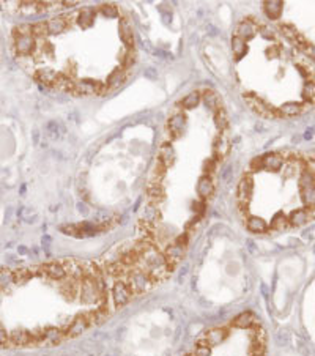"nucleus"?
<instances>
[{
  "instance_id": "4",
  "label": "nucleus",
  "mask_w": 315,
  "mask_h": 356,
  "mask_svg": "<svg viewBox=\"0 0 315 356\" xmlns=\"http://www.w3.org/2000/svg\"><path fill=\"white\" fill-rule=\"evenodd\" d=\"M246 229L255 235H263L270 232L267 219L262 216H257V214H249V216L246 218Z\"/></svg>"
},
{
  "instance_id": "2",
  "label": "nucleus",
  "mask_w": 315,
  "mask_h": 356,
  "mask_svg": "<svg viewBox=\"0 0 315 356\" xmlns=\"http://www.w3.org/2000/svg\"><path fill=\"white\" fill-rule=\"evenodd\" d=\"M132 296L134 295H132V292L129 290L125 279L114 280V284L111 287V300H112L114 308H123V306H126L131 301Z\"/></svg>"
},
{
  "instance_id": "7",
  "label": "nucleus",
  "mask_w": 315,
  "mask_h": 356,
  "mask_svg": "<svg viewBox=\"0 0 315 356\" xmlns=\"http://www.w3.org/2000/svg\"><path fill=\"white\" fill-rule=\"evenodd\" d=\"M257 318L254 314L251 312H243V314H239L238 317L234 318V321H232V325H234L235 328L238 329H251L254 326H257Z\"/></svg>"
},
{
  "instance_id": "3",
  "label": "nucleus",
  "mask_w": 315,
  "mask_h": 356,
  "mask_svg": "<svg viewBox=\"0 0 315 356\" xmlns=\"http://www.w3.org/2000/svg\"><path fill=\"white\" fill-rule=\"evenodd\" d=\"M90 326V321H88V318L85 317V314H79V316H76L74 317L68 325H66L65 328H63V331H65V334H66V337H76V336H79V334H82L84 333V331H87Z\"/></svg>"
},
{
  "instance_id": "9",
  "label": "nucleus",
  "mask_w": 315,
  "mask_h": 356,
  "mask_svg": "<svg viewBox=\"0 0 315 356\" xmlns=\"http://www.w3.org/2000/svg\"><path fill=\"white\" fill-rule=\"evenodd\" d=\"M211 355V347L210 345H196V350L193 356H210Z\"/></svg>"
},
{
  "instance_id": "10",
  "label": "nucleus",
  "mask_w": 315,
  "mask_h": 356,
  "mask_svg": "<svg viewBox=\"0 0 315 356\" xmlns=\"http://www.w3.org/2000/svg\"><path fill=\"white\" fill-rule=\"evenodd\" d=\"M312 5H314V8H315V2H312ZM314 43H315V38H312V40H311V41H308V43H306V44H303V46L300 47V51H301V52L304 54V51H306V49H308L309 46H312ZM308 57H309V59H314V60H315V47H314L312 51H311V52L308 54Z\"/></svg>"
},
{
  "instance_id": "5",
  "label": "nucleus",
  "mask_w": 315,
  "mask_h": 356,
  "mask_svg": "<svg viewBox=\"0 0 315 356\" xmlns=\"http://www.w3.org/2000/svg\"><path fill=\"white\" fill-rule=\"evenodd\" d=\"M214 193V183L210 173H203L197 181V194L200 197V200H206L208 197H211Z\"/></svg>"
},
{
  "instance_id": "6",
  "label": "nucleus",
  "mask_w": 315,
  "mask_h": 356,
  "mask_svg": "<svg viewBox=\"0 0 315 356\" xmlns=\"http://www.w3.org/2000/svg\"><path fill=\"white\" fill-rule=\"evenodd\" d=\"M185 249H186L185 246H180L177 243L167 244V247H165V251H164V257H165V260L169 262V265L172 268L185 257Z\"/></svg>"
},
{
  "instance_id": "8",
  "label": "nucleus",
  "mask_w": 315,
  "mask_h": 356,
  "mask_svg": "<svg viewBox=\"0 0 315 356\" xmlns=\"http://www.w3.org/2000/svg\"><path fill=\"white\" fill-rule=\"evenodd\" d=\"M227 334H229V331L226 328H214V329L208 331V333H205L203 336L210 345H219L227 339Z\"/></svg>"
},
{
  "instance_id": "1",
  "label": "nucleus",
  "mask_w": 315,
  "mask_h": 356,
  "mask_svg": "<svg viewBox=\"0 0 315 356\" xmlns=\"http://www.w3.org/2000/svg\"><path fill=\"white\" fill-rule=\"evenodd\" d=\"M125 282L128 284L132 295H142V293L150 290V288L155 285L150 275H148L145 270L139 268V267H132L126 271Z\"/></svg>"
},
{
  "instance_id": "11",
  "label": "nucleus",
  "mask_w": 315,
  "mask_h": 356,
  "mask_svg": "<svg viewBox=\"0 0 315 356\" xmlns=\"http://www.w3.org/2000/svg\"><path fill=\"white\" fill-rule=\"evenodd\" d=\"M308 156V159H309V162L314 165V169H315V153H311V155H306Z\"/></svg>"
}]
</instances>
